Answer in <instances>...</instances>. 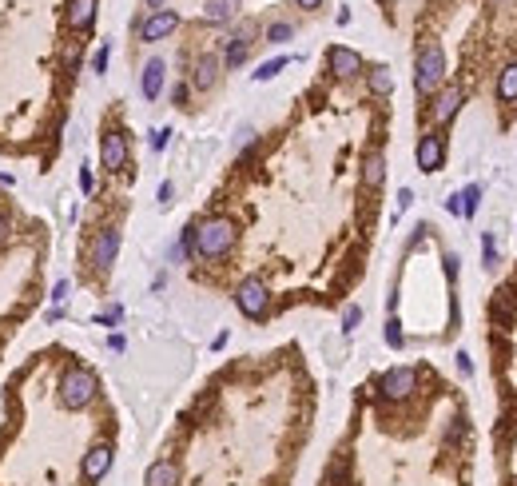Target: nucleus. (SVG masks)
<instances>
[{"label": "nucleus", "instance_id": "obj_1", "mask_svg": "<svg viewBox=\"0 0 517 486\" xmlns=\"http://www.w3.org/2000/svg\"><path fill=\"white\" fill-rule=\"evenodd\" d=\"M235 243H239V224L227 220V215H211V220L195 224V255L199 259H223Z\"/></svg>", "mask_w": 517, "mask_h": 486}, {"label": "nucleus", "instance_id": "obj_2", "mask_svg": "<svg viewBox=\"0 0 517 486\" xmlns=\"http://www.w3.org/2000/svg\"><path fill=\"white\" fill-rule=\"evenodd\" d=\"M56 391H60V403L68 411H84L88 403L96 399L99 383L88 367H68V371L60 374V386H56Z\"/></svg>", "mask_w": 517, "mask_h": 486}, {"label": "nucleus", "instance_id": "obj_3", "mask_svg": "<svg viewBox=\"0 0 517 486\" xmlns=\"http://www.w3.org/2000/svg\"><path fill=\"white\" fill-rule=\"evenodd\" d=\"M446 80V56L438 44H422L418 48V60H414V88H418L422 96H434Z\"/></svg>", "mask_w": 517, "mask_h": 486}, {"label": "nucleus", "instance_id": "obj_4", "mask_svg": "<svg viewBox=\"0 0 517 486\" xmlns=\"http://www.w3.org/2000/svg\"><path fill=\"white\" fill-rule=\"evenodd\" d=\"M235 303H239V311H243L247 319H263L267 307H271V291H267V283H263L258 275H247L243 283L235 287Z\"/></svg>", "mask_w": 517, "mask_h": 486}, {"label": "nucleus", "instance_id": "obj_5", "mask_svg": "<svg viewBox=\"0 0 517 486\" xmlns=\"http://www.w3.org/2000/svg\"><path fill=\"white\" fill-rule=\"evenodd\" d=\"M418 391V371L414 367H390V371L378 379V395L390 403H402Z\"/></svg>", "mask_w": 517, "mask_h": 486}, {"label": "nucleus", "instance_id": "obj_6", "mask_svg": "<svg viewBox=\"0 0 517 486\" xmlns=\"http://www.w3.org/2000/svg\"><path fill=\"white\" fill-rule=\"evenodd\" d=\"M116 255H120V227H99V231H96V239H92V251H88L92 267H96L99 275H104V271H111Z\"/></svg>", "mask_w": 517, "mask_h": 486}, {"label": "nucleus", "instance_id": "obj_7", "mask_svg": "<svg viewBox=\"0 0 517 486\" xmlns=\"http://www.w3.org/2000/svg\"><path fill=\"white\" fill-rule=\"evenodd\" d=\"M99 163L108 172H123L127 168V136H123L120 128L104 132V140H99Z\"/></svg>", "mask_w": 517, "mask_h": 486}, {"label": "nucleus", "instance_id": "obj_8", "mask_svg": "<svg viewBox=\"0 0 517 486\" xmlns=\"http://www.w3.org/2000/svg\"><path fill=\"white\" fill-rule=\"evenodd\" d=\"M111 462H116V450H111V443H96V447L84 454V462H80V474H84V482H99V478L111 471Z\"/></svg>", "mask_w": 517, "mask_h": 486}, {"label": "nucleus", "instance_id": "obj_9", "mask_svg": "<svg viewBox=\"0 0 517 486\" xmlns=\"http://www.w3.org/2000/svg\"><path fill=\"white\" fill-rule=\"evenodd\" d=\"M462 100H466V96H462V88H457V84L438 88V92H434V108H430L434 124H438V128H446V124H450V120L457 116V108H462Z\"/></svg>", "mask_w": 517, "mask_h": 486}, {"label": "nucleus", "instance_id": "obj_10", "mask_svg": "<svg viewBox=\"0 0 517 486\" xmlns=\"http://www.w3.org/2000/svg\"><path fill=\"white\" fill-rule=\"evenodd\" d=\"M175 28H179V13H172V8H156V13H148V20L139 25V36L148 40V44H156V40L172 36Z\"/></svg>", "mask_w": 517, "mask_h": 486}, {"label": "nucleus", "instance_id": "obj_11", "mask_svg": "<svg viewBox=\"0 0 517 486\" xmlns=\"http://www.w3.org/2000/svg\"><path fill=\"white\" fill-rule=\"evenodd\" d=\"M414 160H418V172H438L446 160V144L438 132H426V136L418 140V151H414Z\"/></svg>", "mask_w": 517, "mask_h": 486}, {"label": "nucleus", "instance_id": "obj_12", "mask_svg": "<svg viewBox=\"0 0 517 486\" xmlns=\"http://www.w3.org/2000/svg\"><path fill=\"white\" fill-rule=\"evenodd\" d=\"M326 68H331L338 80H350V76L362 72V56H358L354 48H343V44H334V48L326 52Z\"/></svg>", "mask_w": 517, "mask_h": 486}, {"label": "nucleus", "instance_id": "obj_13", "mask_svg": "<svg viewBox=\"0 0 517 486\" xmlns=\"http://www.w3.org/2000/svg\"><path fill=\"white\" fill-rule=\"evenodd\" d=\"M144 486H179V466L172 459L151 462L148 474H144Z\"/></svg>", "mask_w": 517, "mask_h": 486}, {"label": "nucleus", "instance_id": "obj_14", "mask_svg": "<svg viewBox=\"0 0 517 486\" xmlns=\"http://www.w3.org/2000/svg\"><path fill=\"white\" fill-rule=\"evenodd\" d=\"M163 60H148L144 64V76H139V92H144V100H156L163 92Z\"/></svg>", "mask_w": 517, "mask_h": 486}, {"label": "nucleus", "instance_id": "obj_15", "mask_svg": "<svg viewBox=\"0 0 517 486\" xmlns=\"http://www.w3.org/2000/svg\"><path fill=\"white\" fill-rule=\"evenodd\" d=\"M215 80H219V56H199L195 60V72H191V84L199 88V92H207V88H215Z\"/></svg>", "mask_w": 517, "mask_h": 486}, {"label": "nucleus", "instance_id": "obj_16", "mask_svg": "<svg viewBox=\"0 0 517 486\" xmlns=\"http://www.w3.org/2000/svg\"><path fill=\"white\" fill-rule=\"evenodd\" d=\"M96 20V0H68V25L76 32H88Z\"/></svg>", "mask_w": 517, "mask_h": 486}, {"label": "nucleus", "instance_id": "obj_17", "mask_svg": "<svg viewBox=\"0 0 517 486\" xmlns=\"http://www.w3.org/2000/svg\"><path fill=\"white\" fill-rule=\"evenodd\" d=\"M362 184L374 187V191L386 184V156L382 151H370L366 160H362Z\"/></svg>", "mask_w": 517, "mask_h": 486}, {"label": "nucleus", "instance_id": "obj_18", "mask_svg": "<svg viewBox=\"0 0 517 486\" xmlns=\"http://www.w3.org/2000/svg\"><path fill=\"white\" fill-rule=\"evenodd\" d=\"M497 100H502V104L517 100V60L505 64L502 72H497Z\"/></svg>", "mask_w": 517, "mask_h": 486}, {"label": "nucleus", "instance_id": "obj_19", "mask_svg": "<svg viewBox=\"0 0 517 486\" xmlns=\"http://www.w3.org/2000/svg\"><path fill=\"white\" fill-rule=\"evenodd\" d=\"M247 52H251V40H247V32H239V36H231V40H227L223 64H227V68H239V64L247 60Z\"/></svg>", "mask_w": 517, "mask_h": 486}, {"label": "nucleus", "instance_id": "obj_20", "mask_svg": "<svg viewBox=\"0 0 517 486\" xmlns=\"http://www.w3.org/2000/svg\"><path fill=\"white\" fill-rule=\"evenodd\" d=\"M457 203H462V215H466V220H474V215H478V208H481V184L462 187V191H457Z\"/></svg>", "mask_w": 517, "mask_h": 486}, {"label": "nucleus", "instance_id": "obj_21", "mask_svg": "<svg viewBox=\"0 0 517 486\" xmlns=\"http://www.w3.org/2000/svg\"><path fill=\"white\" fill-rule=\"evenodd\" d=\"M203 16L215 20V25L231 20V16H235V0H207V4H203Z\"/></svg>", "mask_w": 517, "mask_h": 486}, {"label": "nucleus", "instance_id": "obj_22", "mask_svg": "<svg viewBox=\"0 0 517 486\" xmlns=\"http://www.w3.org/2000/svg\"><path fill=\"white\" fill-rule=\"evenodd\" d=\"M370 92H374V96H390V92H394V76H390V68H374V72H370Z\"/></svg>", "mask_w": 517, "mask_h": 486}, {"label": "nucleus", "instance_id": "obj_23", "mask_svg": "<svg viewBox=\"0 0 517 486\" xmlns=\"http://www.w3.org/2000/svg\"><path fill=\"white\" fill-rule=\"evenodd\" d=\"M287 64H291V60H287V56H275V60H267V64H258V72H255V80H258V84H263V80H275V76L283 72Z\"/></svg>", "mask_w": 517, "mask_h": 486}, {"label": "nucleus", "instance_id": "obj_24", "mask_svg": "<svg viewBox=\"0 0 517 486\" xmlns=\"http://www.w3.org/2000/svg\"><path fill=\"white\" fill-rule=\"evenodd\" d=\"M291 36H295V28L287 25V20H279V25L267 28V40H271V44H283V40H291Z\"/></svg>", "mask_w": 517, "mask_h": 486}, {"label": "nucleus", "instance_id": "obj_25", "mask_svg": "<svg viewBox=\"0 0 517 486\" xmlns=\"http://www.w3.org/2000/svg\"><path fill=\"white\" fill-rule=\"evenodd\" d=\"M481 248H485V271H493V267H497V243H493L490 231H485V239H481Z\"/></svg>", "mask_w": 517, "mask_h": 486}, {"label": "nucleus", "instance_id": "obj_26", "mask_svg": "<svg viewBox=\"0 0 517 486\" xmlns=\"http://www.w3.org/2000/svg\"><path fill=\"white\" fill-rule=\"evenodd\" d=\"M386 343H390V347H402V343H406V339H402V323H398V319H390V323H386Z\"/></svg>", "mask_w": 517, "mask_h": 486}, {"label": "nucleus", "instance_id": "obj_27", "mask_svg": "<svg viewBox=\"0 0 517 486\" xmlns=\"http://www.w3.org/2000/svg\"><path fill=\"white\" fill-rule=\"evenodd\" d=\"M358 319H362V307H346V315H343V331H354Z\"/></svg>", "mask_w": 517, "mask_h": 486}, {"label": "nucleus", "instance_id": "obj_28", "mask_svg": "<svg viewBox=\"0 0 517 486\" xmlns=\"http://www.w3.org/2000/svg\"><path fill=\"white\" fill-rule=\"evenodd\" d=\"M108 56H111V48L104 44V48H99L96 56H92V72H104V68H108Z\"/></svg>", "mask_w": 517, "mask_h": 486}, {"label": "nucleus", "instance_id": "obj_29", "mask_svg": "<svg viewBox=\"0 0 517 486\" xmlns=\"http://www.w3.org/2000/svg\"><path fill=\"white\" fill-rule=\"evenodd\" d=\"M167 136H172L167 128H160V132H151V148H156V151H163V148H167Z\"/></svg>", "mask_w": 517, "mask_h": 486}, {"label": "nucleus", "instance_id": "obj_30", "mask_svg": "<svg viewBox=\"0 0 517 486\" xmlns=\"http://www.w3.org/2000/svg\"><path fill=\"white\" fill-rule=\"evenodd\" d=\"M457 371H462V374H474V359H469V351H457Z\"/></svg>", "mask_w": 517, "mask_h": 486}, {"label": "nucleus", "instance_id": "obj_31", "mask_svg": "<svg viewBox=\"0 0 517 486\" xmlns=\"http://www.w3.org/2000/svg\"><path fill=\"white\" fill-rule=\"evenodd\" d=\"M92 187H96V175H92V168H84V172H80V191H92Z\"/></svg>", "mask_w": 517, "mask_h": 486}, {"label": "nucleus", "instance_id": "obj_32", "mask_svg": "<svg viewBox=\"0 0 517 486\" xmlns=\"http://www.w3.org/2000/svg\"><path fill=\"white\" fill-rule=\"evenodd\" d=\"M64 299H68V283H64V279H60V283L52 287V303H56V307H60Z\"/></svg>", "mask_w": 517, "mask_h": 486}, {"label": "nucleus", "instance_id": "obj_33", "mask_svg": "<svg viewBox=\"0 0 517 486\" xmlns=\"http://www.w3.org/2000/svg\"><path fill=\"white\" fill-rule=\"evenodd\" d=\"M120 319H123V307H111V311H104V315H99V323H120Z\"/></svg>", "mask_w": 517, "mask_h": 486}, {"label": "nucleus", "instance_id": "obj_34", "mask_svg": "<svg viewBox=\"0 0 517 486\" xmlns=\"http://www.w3.org/2000/svg\"><path fill=\"white\" fill-rule=\"evenodd\" d=\"M410 203H414V191H410V187H402V191H398V212H406Z\"/></svg>", "mask_w": 517, "mask_h": 486}, {"label": "nucleus", "instance_id": "obj_35", "mask_svg": "<svg viewBox=\"0 0 517 486\" xmlns=\"http://www.w3.org/2000/svg\"><path fill=\"white\" fill-rule=\"evenodd\" d=\"M172 196H175V187L172 184H160V203H163V208L172 203Z\"/></svg>", "mask_w": 517, "mask_h": 486}, {"label": "nucleus", "instance_id": "obj_36", "mask_svg": "<svg viewBox=\"0 0 517 486\" xmlns=\"http://www.w3.org/2000/svg\"><path fill=\"white\" fill-rule=\"evenodd\" d=\"M172 100H175V104H187V84H175V88H172Z\"/></svg>", "mask_w": 517, "mask_h": 486}, {"label": "nucleus", "instance_id": "obj_37", "mask_svg": "<svg viewBox=\"0 0 517 486\" xmlns=\"http://www.w3.org/2000/svg\"><path fill=\"white\" fill-rule=\"evenodd\" d=\"M446 275H450V279H457V255H446Z\"/></svg>", "mask_w": 517, "mask_h": 486}, {"label": "nucleus", "instance_id": "obj_38", "mask_svg": "<svg viewBox=\"0 0 517 486\" xmlns=\"http://www.w3.org/2000/svg\"><path fill=\"white\" fill-rule=\"evenodd\" d=\"M8 231H13V224H8V220L0 215V239H8Z\"/></svg>", "mask_w": 517, "mask_h": 486}, {"label": "nucleus", "instance_id": "obj_39", "mask_svg": "<svg viewBox=\"0 0 517 486\" xmlns=\"http://www.w3.org/2000/svg\"><path fill=\"white\" fill-rule=\"evenodd\" d=\"M295 4H298V8H307V13H310V8H319L322 0H295Z\"/></svg>", "mask_w": 517, "mask_h": 486}, {"label": "nucleus", "instance_id": "obj_40", "mask_svg": "<svg viewBox=\"0 0 517 486\" xmlns=\"http://www.w3.org/2000/svg\"><path fill=\"white\" fill-rule=\"evenodd\" d=\"M148 4H151V13H156V8H160V4H163V0H148Z\"/></svg>", "mask_w": 517, "mask_h": 486}]
</instances>
